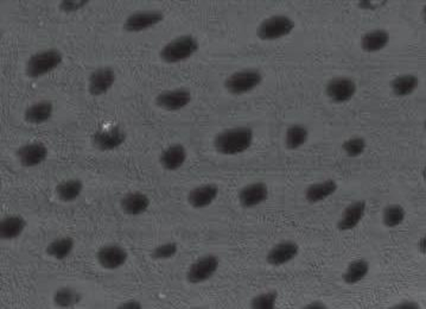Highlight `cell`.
Here are the masks:
<instances>
[{"instance_id":"6da1fadb","label":"cell","mask_w":426,"mask_h":309,"mask_svg":"<svg viewBox=\"0 0 426 309\" xmlns=\"http://www.w3.org/2000/svg\"><path fill=\"white\" fill-rule=\"evenodd\" d=\"M255 132L248 126H235L219 132L214 138V149L223 156H238L253 144Z\"/></svg>"},{"instance_id":"7a4b0ae2","label":"cell","mask_w":426,"mask_h":309,"mask_svg":"<svg viewBox=\"0 0 426 309\" xmlns=\"http://www.w3.org/2000/svg\"><path fill=\"white\" fill-rule=\"evenodd\" d=\"M200 50V42L194 35L187 33L173 38L160 50V58L168 65L188 61Z\"/></svg>"},{"instance_id":"3957f363","label":"cell","mask_w":426,"mask_h":309,"mask_svg":"<svg viewBox=\"0 0 426 309\" xmlns=\"http://www.w3.org/2000/svg\"><path fill=\"white\" fill-rule=\"evenodd\" d=\"M63 54L56 48L36 51L25 63V75L31 80L43 78L58 69L63 63Z\"/></svg>"},{"instance_id":"277c9868","label":"cell","mask_w":426,"mask_h":309,"mask_svg":"<svg viewBox=\"0 0 426 309\" xmlns=\"http://www.w3.org/2000/svg\"><path fill=\"white\" fill-rule=\"evenodd\" d=\"M296 29V22L287 15H275L260 22L255 30L257 37L262 42H273L287 37Z\"/></svg>"},{"instance_id":"5b68a950","label":"cell","mask_w":426,"mask_h":309,"mask_svg":"<svg viewBox=\"0 0 426 309\" xmlns=\"http://www.w3.org/2000/svg\"><path fill=\"white\" fill-rule=\"evenodd\" d=\"M264 76L257 68L237 70L225 80V90L232 95H244L257 90L262 83Z\"/></svg>"},{"instance_id":"8992f818","label":"cell","mask_w":426,"mask_h":309,"mask_svg":"<svg viewBox=\"0 0 426 309\" xmlns=\"http://www.w3.org/2000/svg\"><path fill=\"white\" fill-rule=\"evenodd\" d=\"M220 268V258L214 253L201 256L189 267L187 281L190 285H202L212 280Z\"/></svg>"},{"instance_id":"52a82bcc","label":"cell","mask_w":426,"mask_h":309,"mask_svg":"<svg viewBox=\"0 0 426 309\" xmlns=\"http://www.w3.org/2000/svg\"><path fill=\"white\" fill-rule=\"evenodd\" d=\"M164 19L165 13L160 10H139L125 19L123 29L128 33H144L160 25Z\"/></svg>"},{"instance_id":"ba28073f","label":"cell","mask_w":426,"mask_h":309,"mask_svg":"<svg viewBox=\"0 0 426 309\" xmlns=\"http://www.w3.org/2000/svg\"><path fill=\"white\" fill-rule=\"evenodd\" d=\"M117 72L113 67H99L93 70L87 80V91L93 98H100L111 91L117 83Z\"/></svg>"},{"instance_id":"9c48e42d","label":"cell","mask_w":426,"mask_h":309,"mask_svg":"<svg viewBox=\"0 0 426 309\" xmlns=\"http://www.w3.org/2000/svg\"><path fill=\"white\" fill-rule=\"evenodd\" d=\"M193 101V93L185 87L160 92L155 98V105L163 111L177 112L185 110Z\"/></svg>"},{"instance_id":"30bf717a","label":"cell","mask_w":426,"mask_h":309,"mask_svg":"<svg viewBox=\"0 0 426 309\" xmlns=\"http://www.w3.org/2000/svg\"><path fill=\"white\" fill-rule=\"evenodd\" d=\"M95 260L103 270L115 272L128 263V252L119 244H106L95 252Z\"/></svg>"},{"instance_id":"8fae6325","label":"cell","mask_w":426,"mask_h":309,"mask_svg":"<svg viewBox=\"0 0 426 309\" xmlns=\"http://www.w3.org/2000/svg\"><path fill=\"white\" fill-rule=\"evenodd\" d=\"M128 140V133L120 125L103 128L94 132L92 136V144L101 153H108L119 149Z\"/></svg>"},{"instance_id":"7c38bea8","label":"cell","mask_w":426,"mask_h":309,"mask_svg":"<svg viewBox=\"0 0 426 309\" xmlns=\"http://www.w3.org/2000/svg\"><path fill=\"white\" fill-rule=\"evenodd\" d=\"M15 155L22 167L36 168L48 160L49 149L42 142H29L17 149Z\"/></svg>"},{"instance_id":"4fadbf2b","label":"cell","mask_w":426,"mask_h":309,"mask_svg":"<svg viewBox=\"0 0 426 309\" xmlns=\"http://www.w3.org/2000/svg\"><path fill=\"white\" fill-rule=\"evenodd\" d=\"M357 92V85L352 78L337 76L327 83L325 94L329 100L335 103H346L355 97Z\"/></svg>"},{"instance_id":"5bb4252c","label":"cell","mask_w":426,"mask_h":309,"mask_svg":"<svg viewBox=\"0 0 426 309\" xmlns=\"http://www.w3.org/2000/svg\"><path fill=\"white\" fill-rule=\"evenodd\" d=\"M269 195H270V188L265 182H252L239 190V203L242 208L250 210L260 206L266 201Z\"/></svg>"},{"instance_id":"9a60e30c","label":"cell","mask_w":426,"mask_h":309,"mask_svg":"<svg viewBox=\"0 0 426 309\" xmlns=\"http://www.w3.org/2000/svg\"><path fill=\"white\" fill-rule=\"evenodd\" d=\"M219 194L220 188L216 183H205L197 185L190 190L187 197V201L189 206L193 207L194 210H205L216 201Z\"/></svg>"},{"instance_id":"2e32d148","label":"cell","mask_w":426,"mask_h":309,"mask_svg":"<svg viewBox=\"0 0 426 309\" xmlns=\"http://www.w3.org/2000/svg\"><path fill=\"white\" fill-rule=\"evenodd\" d=\"M299 245L293 240H284L271 247L266 255V263L271 267H282L295 260L299 253Z\"/></svg>"},{"instance_id":"e0dca14e","label":"cell","mask_w":426,"mask_h":309,"mask_svg":"<svg viewBox=\"0 0 426 309\" xmlns=\"http://www.w3.org/2000/svg\"><path fill=\"white\" fill-rule=\"evenodd\" d=\"M367 205L364 200L352 201L349 206L346 207L340 220L337 222V230L340 232L352 231L360 225L362 219L365 218Z\"/></svg>"},{"instance_id":"ac0fdd59","label":"cell","mask_w":426,"mask_h":309,"mask_svg":"<svg viewBox=\"0 0 426 309\" xmlns=\"http://www.w3.org/2000/svg\"><path fill=\"white\" fill-rule=\"evenodd\" d=\"M119 205L123 215L138 217L148 212L151 205V200L143 192L135 190L125 194L123 198L120 199Z\"/></svg>"},{"instance_id":"d6986e66","label":"cell","mask_w":426,"mask_h":309,"mask_svg":"<svg viewBox=\"0 0 426 309\" xmlns=\"http://www.w3.org/2000/svg\"><path fill=\"white\" fill-rule=\"evenodd\" d=\"M188 151L180 143L169 145L160 155V165L167 172H177L185 165Z\"/></svg>"},{"instance_id":"ffe728a7","label":"cell","mask_w":426,"mask_h":309,"mask_svg":"<svg viewBox=\"0 0 426 309\" xmlns=\"http://www.w3.org/2000/svg\"><path fill=\"white\" fill-rule=\"evenodd\" d=\"M53 116V103L49 100H40L25 108L24 118L30 125H42L48 123Z\"/></svg>"},{"instance_id":"44dd1931","label":"cell","mask_w":426,"mask_h":309,"mask_svg":"<svg viewBox=\"0 0 426 309\" xmlns=\"http://www.w3.org/2000/svg\"><path fill=\"white\" fill-rule=\"evenodd\" d=\"M391 42V35L385 29L369 30L368 33L361 36V49L368 54L379 53L385 49Z\"/></svg>"},{"instance_id":"7402d4cb","label":"cell","mask_w":426,"mask_h":309,"mask_svg":"<svg viewBox=\"0 0 426 309\" xmlns=\"http://www.w3.org/2000/svg\"><path fill=\"white\" fill-rule=\"evenodd\" d=\"M337 188H339L337 182L332 178H328V180L316 182L314 185H309L304 192V197L309 203L316 205L332 197L336 193Z\"/></svg>"},{"instance_id":"603a6c76","label":"cell","mask_w":426,"mask_h":309,"mask_svg":"<svg viewBox=\"0 0 426 309\" xmlns=\"http://www.w3.org/2000/svg\"><path fill=\"white\" fill-rule=\"evenodd\" d=\"M26 220L22 215H6L0 222V238L4 242L16 240L24 233Z\"/></svg>"},{"instance_id":"cb8c5ba5","label":"cell","mask_w":426,"mask_h":309,"mask_svg":"<svg viewBox=\"0 0 426 309\" xmlns=\"http://www.w3.org/2000/svg\"><path fill=\"white\" fill-rule=\"evenodd\" d=\"M74 249L75 240L71 237L65 235L51 240L45 247V253L49 256L50 258L61 262L67 260L71 255V252L74 251Z\"/></svg>"},{"instance_id":"d4e9b609","label":"cell","mask_w":426,"mask_h":309,"mask_svg":"<svg viewBox=\"0 0 426 309\" xmlns=\"http://www.w3.org/2000/svg\"><path fill=\"white\" fill-rule=\"evenodd\" d=\"M83 182L80 178H68L61 181L55 188L58 200L65 203L76 201L83 192Z\"/></svg>"},{"instance_id":"484cf974","label":"cell","mask_w":426,"mask_h":309,"mask_svg":"<svg viewBox=\"0 0 426 309\" xmlns=\"http://www.w3.org/2000/svg\"><path fill=\"white\" fill-rule=\"evenodd\" d=\"M83 294L70 285H63L53 294V303L58 308H75L83 302Z\"/></svg>"},{"instance_id":"4316f807","label":"cell","mask_w":426,"mask_h":309,"mask_svg":"<svg viewBox=\"0 0 426 309\" xmlns=\"http://www.w3.org/2000/svg\"><path fill=\"white\" fill-rule=\"evenodd\" d=\"M370 265L369 262L365 258H357L348 264L343 274H342V281L346 285H354L360 283L361 281L365 280L368 276Z\"/></svg>"},{"instance_id":"83f0119b","label":"cell","mask_w":426,"mask_h":309,"mask_svg":"<svg viewBox=\"0 0 426 309\" xmlns=\"http://www.w3.org/2000/svg\"><path fill=\"white\" fill-rule=\"evenodd\" d=\"M391 91L395 97L405 98L409 95L414 94L418 90L419 78L417 75L402 74L395 78L389 83Z\"/></svg>"},{"instance_id":"f1b7e54d","label":"cell","mask_w":426,"mask_h":309,"mask_svg":"<svg viewBox=\"0 0 426 309\" xmlns=\"http://www.w3.org/2000/svg\"><path fill=\"white\" fill-rule=\"evenodd\" d=\"M309 140V130L303 124H292L285 131V147L287 150H298Z\"/></svg>"},{"instance_id":"f546056e","label":"cell","mask_w":426,"mask_h":309,"mask_svg":"<svg viewBox=\"0 0 426 309\" xmlns=\"http://www.w3.org/2000/svg\"><path fill=\"white\" fill-rule=\"evenodd\" d=\"M406 218V210L402 205L392 203L385 207L382 212V223L389 228L400 226Z\"/></svg>"},{"instance_id":"4dcf8cb0","label":"cell","mask_w":426,"mask_h":309,"mask_svg":"<svg viewBox=\"0 0 426 309\" xmlns=\"http://www.w3.org/2000/svg\"><path fill=\"white\" fill-rule=\"evenodd\" d=\"M279 294L277 290H269L264 293L258 294L252 297L250 306L253 309H275L278 302Z\"/></svg>"},{"instance_id":"1f68e13d","label":"cell","mask_w":426,"mask_h":309,"mask_svg":"<svg viewBox=\"0 0 426 309\" xmlns=\"http://www.w3.org/2000/svg\"><path fill=\"white\" fill-rule=\"evenodd\" d=\"M367 148V142L364 137L354 136L344 140L342 144L344 153L350 158H357L364 155Z\"/></svg>"},{"instance_id":"d6a6232c","label":"cell","mask_w":426,"mask_h":309,"mask_svg":"<svg viewBox=\"0 0 426 309\" xmlns=\"http://www.w3.org/2000/svg\"><path fill=\"white\" fill-rule=\"evenodd\" d=\"M178 252V245L175 242H168L153 247L150 253L151 260H168L173 258Z\"/></svg>"},{"instance_id":"836d02e7","label":"cell","mask_w":426,"mask_h":309,"mask_svg":"<svg viewBox=\"0 0 426 309\" xmlns=\"http://www.w3.org/2000/svg\"><path fill=\"white\" fill-rule=\"evenodd\" d=\"M88 0H63L58 3V10L66 15H71L78 11H83V8L90 5Z\"/></svg>"},{"instance_id":"e575fe53","label":"cell","mask_w":426,"mask_h":309,"mask_svg":"<svg viewBox=\"0 0 426 309\" xmlns=\"http://www.w3.org/2000/svg\"><path fill=\"white\" fill-rule=\"evenodd\" d=\"M118 309H142L143 308V303L137 300V299H130L126 301L121 302L119 305L117 306Z\"/></svg>"},{"instance_id":"d590c367","label":"cell","mask_w":426,"mask_h":309,"mask_svg":"<svg viewBox=\"0 0 426 309\" xmlns=\"http://www.w3.org/2000/svg\"><path fill=\"white\" fill-rule=\"evenodd\" d=\"M392 309H419L420 308V306L417 302L414 301H409V300H405V301L399 302V303H395V305L392 306L391 307Z\"/></svg>"},{"instance_id":"8d00e7d4","label":"cell","mask_w":426,"mask_h":309,"mask_svg":"<svg viewBox=\"0 0 426 309\" xmlns=\"http://www.w3.org/2000/svg\"><path fill=\"white\" fill-rule=\"evenodd\" d=\"M304 309H327L328 306L325 305L323 301L320 300H315V301L309 302L307 305L304 306Z\"/></svg>"},{"instance_id":"74e56055","label":"cell","mask_w":426,"mask_h":309,"mask_svg":"<svg viewBox=\"0 0 426 309\" xmlns=\"http://www.w3.org/2000/svg\"><path fill=\"white\" fill-rule=\"evenodd\" d=\"M357 6L362 8V10H365V11H368V10H374V8H377V3L374 4L373 1H369V0H367V1H359V3H357Z\"/></svg>"},{"instance_id":"f35d334b","label":"cell","mask_w":426,"mask_h":309,"mask_svg":"<svg viewBox=\"0 0 426 309\" xmlns=\"http://www.w3.org/2000/svg\"><path fill=\"white\" fill-rule=\"evenodd\" d=\"M425 240V237H422V238H420L418 242V250L420 253H423V255H425L426 252Z\"/></svg>"}]
</instances>
